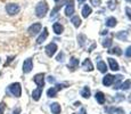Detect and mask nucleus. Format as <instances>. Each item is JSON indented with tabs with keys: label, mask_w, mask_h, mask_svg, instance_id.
Returning a JSON list of instances; mask_svg holds the SVG:
<instances>
[{
	"label": "nucleus",
	"mask_w": 131,
	"mask_h": 114,
	"mask_svg": "<svg viewBox=\"0 0 131 114\" xmlns=\"http://www.w3.org/2000/svg\"><path fill=\"white\" fill-rule=\"evenodd\" d=\"M48 12V5L46 1H40L36 7V15L38 17H45Z\"/></svg>",
	"instance_id": "obj_1"
},
{
	"label": "nucleus",
	"mask_w": 131,
	"mask_h": 114,
	"mask_svg": "<svg viewBox=\"0 0 131 114\" xmlns=\"http://www.w3.org/2000/svg\"><path fill=\"white\" fill-rule=\"evenodd\" d=\"M9 91L13 94V95L15 96V97H19L22 94V87L21 85H19L18 82H15V83H12L10 86H9Z\"/></svg>",
	"instance_id": "obj_2"
},
{
	"label": "nucleus",
	"mask_w": 131,
	"mask_h": 114,
	"mask_svg": "<svg viewBox=\"0 0 131 114\" xmlns=\"http://www.w3.org/2000/svg\"><path fill=\"white\" fill-rule=\"evenodd\" d=\"M19 11H21V7L16 4H8L6 6V12L9 15H16V14H18Z\"/></svg>",
	"instance_id": "obj_3"
},
{
	"label": "nucleus",
	"mask_w": 131,
	"mask_h": 114,
	"mask_svg": "<svg viewBox=\"0 0 131 114\" xmlns=\"http://www.w3.org/2000/svg\"><path fill=\"white\" fill-rule=\"evenodd\" d=\"M41 24L40 23H34V24H32L31 26L29 27V33L31 34V35H36V34H38L40 32V30H41Z\"/></svg>",
	"instance_id": "obj_4"
},
{
	"label": "nucleus",
	"mask_w": 131,
	"mask_h": 114,
	"mask_svg": "<svg viewBox=\"0 0 131 114\" xmlns=\"http://www.w3.org/2000/svg\"><path fill=\"white\" fill-rule=\"evenodd\" d=\"M56 50H57V45L55 44V42H51V44H49L46 47V54L49 57H51V56H54L55 55Z\"/></svg>",
	"instance_id": "obj_5"
},
{
	"label": "nucleus",
	"mask_w": 131,
	"mask_h": 114,
	"mask_svg": "<svg viewBox=\"0 0 131 114\" xmlns=\"http://www.w3.org/2000/svg\"><path fill=\"white\" fill-rule=\"evenodd\" d=\"M33 68V63H32L31 58H27L26 60L23 63V72L24 73H30Z\"/></svg>",
	"instance_id": "obj_6"
},
{
	"label": "nucleus",
	"mask_w": 131,
	"mask_h": 114,
	"mask_svg": "<svg viewBox=\"0 0 131 114\" xmlns=\"http://www.w3.org/2000/svg\"><path fill=\"white\" fill-rule=\"evenodd\" d=\"M34 82L38 85L39 88H42L45 86V74L43 73H40V74H37L34 77Z\"/></svg>",
	"instance_id": "obj_7"
},
{
	"label": "nucleus",
	"mask_w": 131,
	"mask_h": 114,
	"mask_svg": "<svg viewBox=\"0 0 131 114\" xmlns=\"http://www.w3.org/2000/svg\"><path fill=\"white\" fill-rule=\"evenodd\" d=\"M73 13H74V2H73V0H70V2L67 4L66 8H65V15L66 16H72Z\"/></svg>",
	"instance_id": "obj_8"
},
{
	"label": "nucleus",
	"mask_w": 131,
	"mask_h": 114,
	"mask_svg": "<svg viewBox=\"0 0 131 114\" xmlns=\"http://www.w3.org/2000/svg\"><path fill=\"white\" fill-rule=\"evenodd\" d=\"M113 82H114V77H113V75H111V74L105 75V78L103 79V83H104V85L106 86V87L111 86Z\"/></svg>",
	"instance_id": "obj_9"
},
{
	"label": "nucleus",
	"mask_w": 131,
	"mask_h": 114,
	"mask_svg": "<svg viewBox=\"0 0 131 114\" xmlns=\"http://www.w3.org/2000/svg\"><path fill=\"white\" fill-rule=\"evenodd\" d=\"M47 37H48V30L45 27L43 29V32H42L41 34L39 35V38L37 39V44H42V42L45 41V40L47 39Z\"/></svg>",
	"instance_id": "obj_10"
},
{
	"label": "nucleus",
	"mask_w": 131,
	"mask_h": 114,
	"mask_svg": "<svg viewBox=\"0 0 131 114\" xmlns=\"http://www.w3.org/2000/svg\"><path fill=\"white\" fill-rule=\"evenodd\" d=\"M78 65H79V60L77 59V58H71L70 59V64H69V68H71V71H74L75 68L78 67Z\"/></svg>",
	"instance_id": "obj_11"
},
{
	"label": "nucleus",
	"mask_w": 131,
	"mask_h": 114,
	"mask_svg": "<svg viewBox=\"0 0 131 114\" xmlns=\"http://www.w3.org/2000/svg\"><path fill=\"white\" fill-rule=\"evenodd\" d=\"M41 94H42V88H38V89L33 90V92H32V97H33L34 100H39L40 97H41Z\"/></svg>",
	"instance_id": "obj_12"
},
{
	"label": "nucleus",
	"mask_w": 131,
	"mask_h": 114,
	"mask_svg": "<svg viewBox=\"0 0 131 114\" xmlns=\"http://www.w3.org/2000/svg\"><path fill=\"white\" fill-rule=\"evenodd\" d=\"M50 110H51V112L54 114H59L60 113V105L57 103H52L51 105H50Z\"/></svg>",
	"instance_id": "obj_13"
},
{
	"label": "nucleus",
	"mask_w": 131,
	"mask_h": 114,
	"mask_svg": "<svg viewBox=\"0 0 131 114\" xmlns=\"http://www.w3.org/2000/svg\"><path fill=\"white\" fill-rule=\"evenodd\" d=\"M108 63H110L111 70H113V71L119 70V64H117V62L115 59H113V58H108Z\"/></svg>",
	"instance_id": "obj_14"
},
{
	"label": "nucleus",
	"mask_w": 131,
	"mask_h": 114,
	"mask_svg": "<svg viewBox=\"0 0 131 114\" xmlns=\"http://www.w3.org/2000/svg\"><path fill=\"white\" fill-rule=\"evenodd\" d=\"M96 100H97L99 104H104L105 103V95L102 92V91L96 92Z\"/></svg>",
	"instance_id": "obj_15"
},
{
	"label": "nucleus",
	"mask_w": 131,
	"mask_h": 114,
	"mask_svg": "<svg viewBox=\"0 0 131 114\" xmlns=\"http://www.w3.org/2000/svg\"><path fill=\"white\" fill-rule=\"evenodd\" d=\"M107 112L110 114H124V111L122 108H115V107H110L107 108Z\"/></svg>",
	"instance_id": "obj_16"
},
{
	"label": "nucleus",
	"mask_w": 131,
	"mask_h": 114,
	"mask_svg": "<svg viewBox=\"0 0 131 114\" xmlns=\"http://www.w3.org/2000/svg\"><path fill=\"white\" fill-rule=\"evenodd\" d=\"M52 29H54V32L56 34H60L63 32V30H64V27H63V25H60L59 23H55V24L52 25Z\"/></svg>",
	"instance_id": "obj_17"
},
{
	"label": "nucleus",
	"mask_w": 131,
	"mask_h": 114,
	"mask_svg": "<svg viewBox=\"0 0 131 114\" xmlns=\"http://www.w3.org/2000/svg\"><path fill=\"white\" fill-rule=\"evenodd\" d=\"M90 14H91V7L88 6V5H85V6L83 7V9H82V16L87 18Z\"/></svg>",
	"instance_id": "obj_18"
},
{
	"label": "nucleus",
	"mask_w": 131,
	"mask_h": 114,
	"mask_svg": "<svg viewBox=\"0 0 131 114\" xmlns=\"http://www.w3.org/2000/svg\"><path fill=\"white\" fill-rule=\"evenodd\" d=\"M83 68L87 71H92L94 70V66H92V63L90 59H85L83 62Z\"/></svg>",
	"instance_id": "obj_19"
},
{
	"label": "nucleus",
	"mask_w": 131,
	"mask_h": 114,
	"mask_svg": "<svg viewBox=\"0 0 131 114\" xmlns=\"http://www.w3.org/2000/svg\"><path fill=\"white\" fill-rule=\"evenodd\" d=\"M116 19L114 18V17H110V18L106 19V26L108 27H114L115 25H116Z\"/></svg>",
	"instance_id": "obj_20"
},
{
	"label": "nucleus",
	"mask_w": 131,
	"mask_h": 114,
	"mask_svg": "<svg viewBox=\"0 0 131 114\" xmlns=\"http://www.w3.org/2000/svg\"><path fill=\"white\" fill-rule=\"evenodd\" d=\"M71 22L73 23V25H74L75 27H79L80 25H81V19H80L79 16H73L71 18Z\"/></svg>",
	"instance_id": "obj_21"
},
{
	"label": "nucleus",
	"mask_w": 131,
	"mask_h": 114,
	"mask_svg": "<svg viewBox=\"0 0 131 114\" xmlns=\"http://www.w3.org/2000/svg\"><path fill=\"white\" fill-rule=\"evenodd\" d=\"M97 68L100 71V72H103V73L106 72L107 68H106V64H105V62H103V60L98 62V63H97Z\"/></svg>",
	"instance_id": "obj_22"
},
{
	"label": "nucleus",
	"mask_w": 131,
	"mask_h": 114,
	"mask_svg": "<svg viewBox=\"0 0 131 114\" xmlns=\"http://www.w3.org/2000/svg\"><path fill=\"white\" fill-rule=\"evenodd\" d=\"M56 94H57V88H50L47 91V95L49 97H56Z\"/></svg>",
	"instance_id": "obj_23"
},
{
	"label": "nucleus",
	"mask_w": 131,
	"mask_h": 114,
	"mask_svg": "<svg viewBox=\"0 0 131 114\" xmlns=\"http://www.w3.org/2000/svg\"><path fill=\"white\" fill-rule=\"evenodd\" d=\"M121 88H122L123 90H127V89H129V88L131 87V80H127V81H124V82L122 83V85L120 86Z\"/></svg>",
	"instance_id": "obj_24"
},
{
	"label": "nucleus",
	"mask_w": 131,
	"mask_h": 114,
	"mask_svg": "<svg viewBox=\"0 0 131 114\" xmlns=\"http://www.w3.org/2000/svg\"><path fill=\"white\" fill-rule=\"evenodd\" d=\"M116 38L117 39H120V40H125L128 38V32L121 31V32H119V33L116 34Z\"/></svg>",
	"instance_id": "obj_25"
},
{
	"label": "nucleus",
	"mask_w": 131,
	"mask_h": 114,
	"mask_svg": "<svg viewBox=\"0 0 131 114\" xmlns=\"http://www.w3.org/2000/svg\"><path fill=\"white\" fill-rule=\"evenodd\" d=\"M81 95L83 96L84 98H89L90 97V89L88 87H84L83 90H82V92H81Z\"/></svg>",
	"instance_id": "obj_26"
},
{
	"label": "nucleus",
	"mask_w": 131,
	"mask_h": 114,
	"mask_svg": "<svg viewBox=\"0 0 131 114\" xmlns=\"http://www.w3.org/2000/svg\"><path fill=\"white\" fill-rule=\"evenodd\" d=\"M108 53H110V54H116L117 56H120V55L122 54V51H121V49L119 47H115V48H113V49L108 50Z\"/></svg>",
	"instance_id": "obj_27"
},
{
	"label": "nucleus",
	"mask_w": 131,
	"mask_h": 114,
	"mask_svg": "<svg viewBox=\"0 0 131 114\" xmlns=\"http://www.w3.org/2000/svg\"><path fill=\"white\" fill-rule=\"evenodd\" d=\"M107 5H108V8H110L111 11H114L115 7H116V0H110Z\"/></svg>",
	"instance_id": "obj_28"
},
{
	"label": "nucleus",
	"mask_w": 131,
	"mask_h": 114,
	"mask_svg": "<svg viewBox=\"0 0 131 114\" xmlns=\"http://www.w3.org/2000/svg\"><path fill=\"white\" fill-rule=\"evenodd\" d=\"M112 45V39H110V38H106V39L103 40V46L104 47H110V46Z\"/></svg>",
	"instance_id": "obj_29"
},
{
	"label": "nucleus",
	"mask_w": 131,
	"mask_h": 114,
	"mask_svg": "<svg viewBox=\"0 0 131 114\" xmlns=\"http://www.w3.org/2000/svg\"><path fill=\"white\" fill-rule=\"evenodd\" d=\"M84 40H85V37L83 34H81L79 37V41H80V46H83L84 45Z\"/></svg>",
	"instance_id": "obj_30"
},
{
	"label": "nucleus",
	"mask_w": 131,
	"mask_h": 114,
	"mask_svg": "<svg viewBox=\"0 0 131 114\" xmlns=\"http://www.w3.org/2000/svg\"><path fill=\"white\" fill-rule=\"evenodd\" d=\"M64 57H65V54L62 51L58 56H57V60H58V62H63V60H64Z\"/></svg>",
	"instance_id": "obj_31"
},
{
	"label": "nucleus",
	"mask_w": 131,
	"mask_h": 114,
	"mask_svg": "<svg viewBox=\"0 0 131 114\" xmlns=\"http://www.w3.org/2000/svg\"><path fill=\"white\" fill-rule=\"evenodd\" d=\"M5 108H6V105H5V103H0V114H4Z\"/></svg>",
	"instance_id": "obj_32"
},
{
	"label": "nucleus",
	"mask_w": 131,
	"mask_h": 114,
	"mask_svg": "<svg viewBox=\"0 0 131 114\" xmlns=\"http://www.w3.org/2000/svg\"><path fill=\"white\" fill-rule=\"evenodd\" d=\"M125 12H127V16L129 17V19L131 21V8H129V7H127V8H125Z\"/></svg>",
	"instance_id": "obj_33"
},
{
	"label": "nucleus",
	"mask_w": 131,
	"mask_h": 114,
	"mask_svg": "<svg viewBox=\"0 0 131 114\" xmlns=\"http://www.w3.org/2000/svg\"><path fill=\"white\" fill-rule=\"evenodd\" d=\"M91 5H94V6H99L100 5V0H91Z\"/></svg>",
	"instance_id": "obj_34"
},
{
	"label": "nucleus",
	"mask_w": 131,
	"mask_h": 114,
	"mask_svg": "<svg viewBox=\"0 0 131 114\" xmlns=\"http://www.w3.org/2000/svg\"><path fill=\"white\" fill-rule=\"evenodd\" d=\"M125 55H127L128 57H131V46L128 48L127 50H125Z\"/></svg>",
	"instance_id": "obj_35"
},
{
	"label": "nucleus",
	"mask_w": 131,
	"mask_h": 114,
	"mask_svg": "<svg viewBox=\"0 0 131 114\" xmlns=\"http://www.w3.org/2000/svg\"><path fill=\"white\" fill-rule=\"evenodd\" d=\"M19 113H21V108L19 107H16L14 110V112H13V114H19Z\"/></svg>",
	"instance_id": "obj_36"
},
{
	"label": "nucleus",
	"mask_w": 131,
	"mask_h": 114,
	"mask_svg": "<svg viewBox=\"0 0 131 114\" xmlns=\"http://www.w3.org/2000/svg\"><path fill=\"white\" fill-rule=\"evenodd\" d=\"M48 80H49V82H50V83H51V82H55V79H54L52 77H49V79H48Z\"/></svg>",
	"instance_id": "obj_37"
},
{
	"label": "nucleus",
	"mask_w": 131,
	"mask_h": 114,
	"mask_svg": "<svg viewBox=\"0 0 131 114\" xmlns=\"http://www.w3.org/2000/svg\"><path fill=\"white\" fill-rule=\"evenodd\" d=\"M78 1H79V4H82V2H84L85 0H78Z\"/></svg>",
	"instance_id": "obj_38"
},
{
	"label": "nucleus",
	"mask_w": 131,
	"mask_h": 114,
	"mask_svg": "<svg viewBox=\"0 0 131 114\" xmlns=\"http://www.w3.org/2000/svg\"><path fill=\"white\" fill-rule=\"evenodd\" d=\"M127 1H129V2H131V0H127Z\"/></svg>",
	"instance_id": "obj_39"
},
{
	"label": "nucleus",
	"mask_w": 131,
	"mask_h": 114,
	"mask_svg": "<svg viewBox=\"0 0 131 114\" xmlns=\"http://www.w3.org/2000/svg\"><path fill=\"white\" fill-rule=\"evenodd\" d=\"M55 1H58V0H55Z\"/></svg>",
	"instance_id": "obj_40"
}]
</instances>
